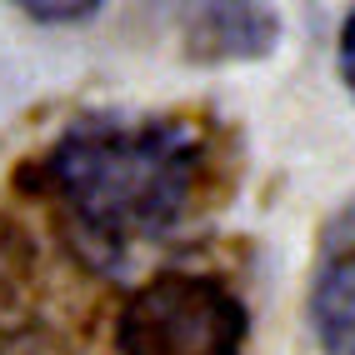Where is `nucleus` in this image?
Instances as JSON below:
<instances>
[{
  "instance_id": "7ed1b4c3",
  "label": "nucleus",
  "mask_w": 355,
  "mask_h": 355,
  "mask_svg": "<svg viewBox=\"0 0 355 355\" xmlns=\"http://www.w3.org/2000/svg\"><path fill=\"white\" fill-rule=\"evenodd\" d=\"M275 40L280 20L260 6H200L191 15V55L200 60H260Z\"/></svg>"
},
{
  "instance_id": "39448f33",
  "label": "nucleus",
  "mask_w": 355,
  "mask_h": 355,
  "mask_svg": "<svg viewBox=\"0 0 355 355\" xmlns=\"http://www.w3.org/2000/svg\"><path fill=\"white\" fill-rule=\"evenodd\" d=\"M101 6H26L31 20H51V26H65V20H90Z\"/></svg>"
},
{
  "instance_id": "20e7f679",
  "label": "nucleus",
  "mask_w": 355,
  "mask_h": 355,
  "mask_svg": "<svg viewBox=\"0 0 355 355\" xmlns=\"http://www.w3.org/2000/svg\"><path fill=\"white\" fill-rule=\"evenodd\" d=\"M311 325L325 355H355V245L320 266L311 291Z\"/></svg>"
},
{
  "instance_id": "f257e3e1",
  "label": "nucleus",
  "mask_w": 355,
  "mask_h": 355,
  "mask_svg": "<svg viewBox=\"0 0 355 355\" xmlns=\"http://www.w3.org/2000/svg\"><path fill=\"white\" fill-rule=\"evenodd\" d=\"M205 140L180 115H80L40 155L35 185L55 200L80 255L96 266L165 241L196 200Z\"/></svg>"
},
{
  "instance_id": "423d86ee",
  "label": "nucleus",
  "mask_w": 355,
  "mask_h": 355,
  "mask_svg": "<svg viewBox=\"0 0 355 355\" xmlns=\"http://www.w3.org/2000/svg\"><path fill=\"white\" fill-rule=\"evenodd\" d=\"M340 76H345V90L355 96V10L345 15V26H340Z\"/></svg>"
},
{
  "instance_id": "f03ea898",
  "label": "nucleus",
  "mask_w": 355,
  "mask_h": 355,
  "mask_svg": "<svg viewBox=\"0 0 355 355\" xmlns=\"http://www.w3.org/2000/svg\"><path fill=\"white\" fill-rule=\"evenodd\" d=\"M121 355H241L245 305L216 275L155 270L115 320Z\"/></svg>"
}]
</instances>
